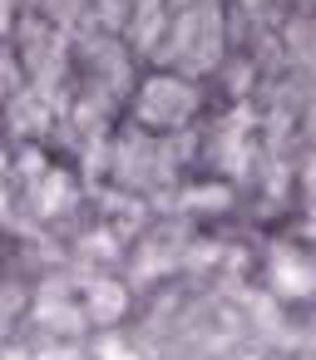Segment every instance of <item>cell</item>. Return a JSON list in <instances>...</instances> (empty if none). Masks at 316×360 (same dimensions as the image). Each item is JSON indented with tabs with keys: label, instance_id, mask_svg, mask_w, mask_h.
<instances>
[]
</instances>
